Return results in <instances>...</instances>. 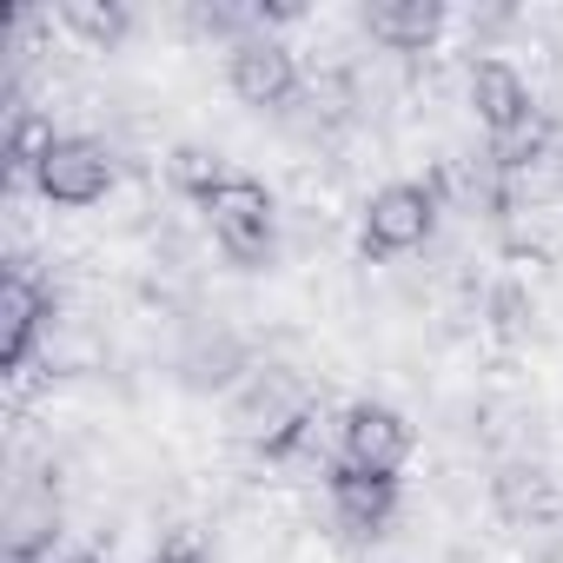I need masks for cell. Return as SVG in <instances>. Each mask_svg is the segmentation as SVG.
<instances>
[{
	"label": "cell",
	"instance_id": "obj_6",
	"mask_svg": "<svg viewBox=\"0 0 563 563\" xmlns=\"http://www.w3.org/2000/svg\"><path fill=\"white\" fill-rule=\"evenodd\" d=\"M325 497H332V530L345 543H378L398 517V477H378V471H358L345 457L325 464Z\"/></svg>",
	"mask_w": 563,
	"mask_h": 563
},
{
	"label": "cell",
	"instance_id": "obj_18",
	"mask_svg": "<svg viewBox=\"0 0 563 563\" xmlns=\"http://www.w3.org/2000/svg\"><path fill=\"white\" fill-rule=\"evenodd\" d=\"M0 563H47V556H14V550H0Z\"/></svg>",
	"mask_w": 563,
	"mask_h": 563
},
{
	"label": "cell",
	"instance_id": "obj_17",
	"mask_svg": "<svg viewBox=\"0 0 563 563\" xmlns=\"http://www.w3.org/2000/svg\"><path fill=\"white\" fill-rule=\"evenodd\" d=\"M60 563H113V556H107V550H93V543H87V550H67V556H60Z\"/></svg>",
	"mask_w": 563,
	"mask_h": 563
},
{
	"label": "cell",
	"instance_id": "obj_2",
	"mask_svg": "<svg viewBox=\"0 0 563 563\" xmlns=\"http://www.w3.org/2000/svg\"><path fill=\"white\" fill-rule=\"evenodd\" d=\"M438 232V186L431 179H391L358 212V252L365 258H405Z\"/></svg>",
	"mask_w": 563,
	"mask_h": 563
},
{
	"label": "cell",
	"instance_id": "obj_9",
	"mask_svg": "<svg viewBox=\"0 0 563 563\" xmlns=\"http://www.w3.org/2000/svg\"><path fill=\"white\" fill-rule=\"evenodd\" d=\"M464 93H471V113H477V126H484L490 140H510V133L537 126L530 80H523L510 60H497V54L471 60V74H464Z\"/></svg>",
	"mask_w": 563,
	"mask_h": 563
},
{
	"label": "cell",
	"instance_id": "obj_5",
	"mask_svg": "<svg viewBox=\"0 0 563 563\" xmlns=\"http://www.w3.org/2000/svg\"><path fill=\"white\" fill-rule=\"evenodd\" d=\"M411 444H418L411 418H405L398 405H385V398H352V405L339 411V457L358 464V471L398 477V471L411 464Z\"/></svg>",
	"mask_w": 563,
	"mask_h": 563
},
{
	"label": "cell",
	"instance_id": "obj_8",
	"mask_svg": "<svg viewBox=\"0 0 563 563\" xmlns=\"http://www.w3.org/2000/svg\"><path fill=\"white\" fill-rule=\"evenodd\" d=\"M225 87L245 100V107H286L299 93V60L286 41H272V34H245L232 54H225Z\"/></svg>",
	"mask_w": 563,
	"mask_h": 563
},
{
	"label": "cell",
	"instance_id": "obj_10",
	"mask_svg": "<svg viewBox=\"0 0 563 563\" xmlns=\"http://www.w3.org/2000/svg\"><path fill=\"white\" fill-rule=\"evenodd\" d=\"M54 543H60V490L54 484H21L8 497V517H0V550L54 563Z\"/></svg>",
	"mask_w": 563,
	"mask_h": 563
},
{
	"label": "cell",
	"instance_id": "obj_7",
	"mask_svg": "<svg viewBox=\"0 0 563 563\" xmlns=\"http://www.w3.org/2000/svg\"><path fill=\"white\" fill-rule=\"evenodd\" d=\"M47 325H54V292L27 265H8V278H0V372H27Z\"/></svg>",
	"mask_w": 563,
	"mask_h": 563
},
{
	"label": "cell",
	"instance_id": "obj_13",
	"mask_svg": "<svg viewBox=\"0 0 563 563\" xmlns=\"http://www.w3.org/2000/svg\"><path fill=\"white\" fill-rule=\"evenodd\" d=\"M166 179H173V192H186V199H212V192H225L239 173L212 153V146H173V159H166Z\"/></svg>",
	"mask_w": 563,
	"mask_h": 563
},
{
	"label": "cell",
	"instance_id": "obj_1",
	"mask_svg": "<svg viewBox=\"0 0 563 563\" xmlns=\"http://www.w3.org/2000/svg\"><path fill=\"white\" fill-rule=\"evenodd\" d=\"M319 424V398L299 372L265 365L232 391V431L258 451V457H292Z\"/></svg>",
	"mask_w": 563,
	"mask_h": 563
},
{
	"label": "cell",
	"instance_id": "obj_14",
	"mask_svg": "<svg viewBox=\"0 0 563 563\" xmlns=\"http://www.w3.org/2000/svg\"><path fill=\"white\" fill-rule=\"evenodd\" d=\"M60 133H54V120L47 113H34V107H21L14 120H8V179H34V166L47 159V146H54Z\"/></svg>",
	"mask_w": 563,
	"mask_h": 563
},
{
	"label": "cell",
	"instance_id": "obj_4",
	"mask_svg": "<svg viewBox=\"0 0 563 563\" xmlns=\"http://www.w3.org/2000/svg\"><path fill=\"white\" fill-rule=\"evenodd\" d=\"M113 179H120V166H113V153H107L93 133H60V140L47 146V159L34 166V192H41L47 206H67V212L100 206V199L113 192Z\"/></svg>",
	"mask_w": 563,
	"mask_h": 563
},
{
	"label": "cell",
	"instance_id": "obj_15",
	"mask_svg": "<svg viewBox=\"0 0 563 563\" xmlns=\"http://www.w3.org/2000/svg\"><path fill=\"white\" fill-rule=\"evenodd\" d=\"M60 21L74 34H87L93 47H113L126 34V8H120V0H60Z\"/></svg>",
	"mask_w": 563,
	"mask_h": 563
},
{
	"label": "cell",
	"instance_id": "obj_11",
	"mask_svg": "<svg viewBox=\"0 0 563 563\" xmlns=\"http://www.w3.org/2000/svg\"><path fill=\"white\" fill-rule=\"evenodd\" d=\"M365 21V34L378 41V47H391V54H424L438 34H444V0H372V8L358 14Z\"/></svg>",
	"mask_w": 563,
	"mask_h": 563
},
{
	"label": "cell",
	"instance_id": "obj_16",
	"mask_svg": "<svg viewBox=\"0 0 563 563\" xmlns=\"http://www.w3.org/2000/svg\"><path fill=\"white\" fill-rule=\"evenodd\" d=\"M146 563H206V550H199V537H166Z\"/></svg>",
	"mask_w": 563,
	"mask_h": 563
},
{
	"label": "cell",
	"instance_id": "obj_3",
	"mask_svg": "<svg viewBox=\"0 0 563 563\" xmlns=\"http://www.w3.org/2000/svg\"><path fill=\"white\" fill-rule=\"evenodd\" d=\"M206 225H212L219 252H225L232 265H245V272H258V265L278 258V199H272L252 173H239L225 192L206 199Z\"/></svg>",
	"mask_w": 563,
	"mask_h": 563
},
{
	"label": "cell",
	"instance_id": "obj_12",
	"mask_svg": "<svg viewBox=\"0 0 563 563\" xmlns=\"http://www.w3.org/2000/svg\"><path fill=\"white\" fill-rule=\"evenodd\" d=\"M484 332L497 339V345H523L530 332H537V299H530V286L523 278H490V292H484Z\"/></svg>",
	"mask_w": 563,
	"mask_h": 563
}]
</instances>
